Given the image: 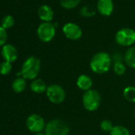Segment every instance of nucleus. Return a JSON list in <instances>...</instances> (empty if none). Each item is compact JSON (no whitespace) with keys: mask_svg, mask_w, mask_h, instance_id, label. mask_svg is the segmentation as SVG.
<instances>
[{"mask_svg":"<svg viewBox=\"0 0 135 135\" xmlns=\"http://www.w3.org/2000/svg\"><path fill=\"white\" fill-rule=\"evenodd\" d=\"M111 58L106 52H99L95 53L90 62L91 69L96 74H104L107 73L111 66Z\"/></svg>","mask_w":135,"mask_h":135,"instance_id":"nucleus-1","label":"nucleus"},{"mask_svg":"<svg viewBox=\"0 0 135 135\" xmlns=\"http://www.w3.org/2000/svg\"><path fill=\"white\" fill-rule=\"evenodd\" d=\"M41 71V60L34 56H29L22 66V77L26 80H35Z\"/></svg>","mask_w":135,"mask_h":135,"instance_id":"nucleus-2","label":"nucleus"},{"mask_svg":"<svg viewBox=\"0 0 135 135\" xmlns=\"http://www.w3.org/2000/svg\"><path fill=\"white\" fill-rule=\"evenodd\" d=\"M45 131V135H69L70 129L64 120L55 118L46 124Z\"/></svg>","mask_w":135,"mask_h":135,"instance_id":"nucleus-3","label":"nucleus"},{"mask_svg":"<svg viewBox=\"0 0 135 135\" xmlns=\"http://www.w3.org/2000/svg\"><path fill=\"white\" fill-rule=\"evenodd\" d=\"M84 107L88 111L96 110L101 104V95L94 89L84 91L82 98Z\"/></svg>","mask_w":135,"mask_h":135,"instance_id":"nucleus-4","label":"nucleus"},{"mask_svg":"<svg viewBox=\"0 0 135 135\" xmlns=\"http://www.w3.org/2000/svg\"><path fill=\"white\" fill-rule=\"evenodd\" d=\"M46 95L49 100L54 104L62 103L66 98V93L64 88L56 84H51L47 88Z\"/></svg>","mask_w":135,"mask_h":135,"instance_id":"nucleus-5","label":"nucleus"},{"mask_svg":"<svg viewBox=\"0 0 135 135\" xmlns=\"http://www.w3.org/2000/svg\"><path fill=\"white\" fill-rule=\"evenodd\" d=\"M116 42L122 46H130L135 42V31L130 28H122L115 34Z\"/></svg>","mask_w":135,"mask_h":135,"instance_id":"nucleus-6","label":"nucleus"},{"mask_svg":"<svg viewBox=\"0 0 135 135\" xmlns=\"http://www.w3.org/2000/svg\"><path fill=\"white\" fill-rule=\"evenodd\" d=\"M37 33L41 41L49 42L55 37L56 27L51 22H43L38 26Z\"/></svg>","mask_w":135,"mask_h":135,"instance_id":"nucleus-7","label":"nucleus"},{"mask_svg":"<svg viewBox=\"0 0 135 135\" xmlns=\"http://www.w3.org/2000/svg\"><path fill=\"white\" fill-rule=\"evenodd\" d=\"M45 126L44 118L37 114H32L26 119V126L32 133H41L45 128Z\"/></svg>","mask_w":135,"mask_h":135,"instance_id":"nucleus-8","label":"nucleus"},{"mask_svg":"<svg viewBox=\"0 0 135 135\" xmlns=\"http://www.w3.org/2000/svg\"><path fill=\"white\" fill-rule=\"evenodd\" d=\"M63 33L64 36L73 41L79 40L82 35L83 31L81 28L76 23L73 22H68L63 26Z\"/></svg>","mask_w":135,"mask_h":135,"instance_id":"nucleus-9","label":"nucleus"},{"mask_svg":"<svg viewBox=\"0 0 135 135\" xmlns=\"http://www.w3.org/2000/svg\"><path fill=\"white\" fill-rule=\"evenodd\" d=\"M1 53L4 61L13 63L18 59V50L13 45L6 44L3 45Z\"/></svg>","mask_w":135,"mask_h":135,"instance_id":"nucleus-10","label":"nucleus"},{"mask_svg":"<svg viewBox=\"0 0 135 135\" xmlns=\"http://www.w3.org/2000/svg\"><path fill=\"white\" fill-rule=\"evenodd\" d=\"M97 10L103 16H110L114 11V3L112 0H99L97 3Z\"/></svg>","mask_w":135,"mask_h":135,"instance_id":"nucleus-11","label":"nucleus"},{"mask_svg":"<svg viewBox=\"0 0 135 135\" xmlns=\"http://www.w3.org/2000/svg\"><path fill=\"white\" fill-rule=\"evenodd\" d=\"M38 16L44 22H50L53 18V11L48 5H42L37 11Z\"/></svg>","mask_w":135,"mask_h":135,"instance_id":"nucleus-12","label":"nucleus"},{"mask_svg":"<svg viewBox=\"0 0 135 135\" xmlns=\"http://www.w3.org/2000/svg\"><path fill=\"white\" fill-rule=\"evenodd\" d=\"M76 85L80 90H82L84 91H87L91 89L92 80L89 76L82 74L78 77V79L76 80Z\"/></svg>","mask_w":135,"mask_h":135,"instance_id":"nucleus-13","label":"nucleus"},{"mask_svg":"<svg viewBox=\"0 0 135 135\" xmlns=\"http://www.w3.org/2000/svg\"><path fill=\"white\" fill-rule=\"evenodd\" d=\"M46 83L41 79H35L30 84V89L32 91L37 94H41L43 92H46L47 90Z\"/></svg>","mask_w":135,"mask_h":135,"instance_id":"nucleus-14","label":"nucleus"},{"mask_svg":"<svg viewBox=\"0 0 135 135\" xmlns=\"http://www.w3.org/2000/svg\"><path fill=\"white\" fill-rule=\"evenodd\" d=\"M12 90L15 93H22L25 91L26 88V79L23 77H18L16 78L11 84Z\"/></svg>","mask_w":135,"mask_h":135,"instance_id":"nucleus-15","label":"nucleus"},{"mask_svg":"<svg viewBox=\"0 0 135 135\" xmlns=\"http://www.w3.org/2000/svg\"><path fill=\"white\" fill-rule=\"evenodd\" d=\"M124 60L126 65L131 69H135V46L130 47L126 52Z\"/></svg>","mask_w":135,"mask_h":135,"instance_id":"nucleus-16","label":"nucleus"},{"mask_svg":"<svg viewBox=\"0 0 135 135\" xmlns=\"http://www.w3.org/2000/svg\"><path fill=\"white\" fill-rule=\"evenodd\" d=\"M123 95L127 101L130 103H135V87H126L123 91Z\"/></svg>","mask_w":135,"mask_h":135,"instance_id":"nucleus-17","label":"nucleus"},{"mask_svg":"<svg viewBox=\"0 0 135 135\" xmlns=\"http://www.w3.org/2000/svg\"><path fill=\"white\" fill-rule=\"evenodd\" d=\"M95 8L92 6V5H86L84 7H83L80 10V14L83 17L85 18H91L93 16L95 15Z\"/></svg>","mask_w":135,"mask_h":135,"instance_id":"nucleus-18","label":"nucleus"},{"mask_svg":"<svg viewBox=\"0 0 135 135\" xmlns=\"http://www.w3.org/2000/svg\"><path fill=\"white\" fill-rule=\"evenodd\" d=\"M110 135H130L129 129L123 126H115L110 132Z\"/></svg>","mask_w":135,"mask_h":135,"instance_id":"nucleus-19","label":"nucleus"},{"mask_svg":"<svg viewBox=\"0 0 135 135\" xmlns=\"http://www.w3.org/2000/svg\"><path fill=\"white\" fill-rule=\"evenodd\" d=\"M81 0H60V6L65 9H74L80 3Z\"/></svg>","mask_w":135,"mask_h":135,"instance_id":"nucleus-20","label":"nucleus"},{"mask_svg":"<svg viewBox=\"0 0 135 135\" xmlns=\"http://www.w3.org/2000/svg\"><path fill=\"white\" fill-rule=\"evenodd\" d=\"M113 71L118 76H122L126 73V67L122 61H116L113 64Z\"/></svg>","mask_w":135,"mask_h":135,"instance_id":"nucleus-21","label":"nucleus"},{"mask_svg":"<svg viewBox=\"0 0 135 135\" xmlns=\"http://www.w3.org/2000/svg\"><path fill=\"white\" fill-rule=\"evenodd\" d=\"M12 70V65L11 63L7 61H3L0 64V74L3 76H7L11 73Z\"/></svg>","mask_w":135,"mask_h":135,"instance_id":"nucleus-22","label":"nucleus"},{"mask_svg":"<svg viewBox=\"0 0 135 135\" xmlns=\"http://www.w3.org/2000/svg\"><path fill=\"white\" fill-rule=\"evenodd\" d=\"M14 25H15V19L11 15H6L2 19L1 26L5 30L11 28Z\"/></svg>","mask_w":135,"mask_h":135,"instance_id":"nucleus-23","label":"nucleus"},{"mask_svg":"<svg viewBox=\"0 0 135 135\" xmlns=\"http://www.w3.org/2000/svg\"><path fill=\"white\" fill-rule=\"evenodd\" d=\"M113 127H114V126L112 124V122L110 120H108V119L103 120L100 123L101 129L105 131V132H110L111 129H113Z\"/></svg>","mask_w":135,"mask_h":135,"instance_id":"nucleus-24","label":"nucleus"},{"mask_svg":"<svg viewBox=\"0 0 135 135\" xmlns=\"http://www.w3.org/2000/svg\"><path fill=\"white\" fill-rule=\"evenodd\" d=\"M7 30L0 26V46H3L6 45V42L7 41Z\"/></svg>","mask_w":135,"mask_h":135,"instance_id":"nucleus-25","label":"nucleus"},{"mask_svg":"<svg viewBox=\"0 0 135 135\" xmlns=\"http://www.w3.org/2000/svg\"><path fill=\"white\" fill-rule=\"evenodd\" d=\"M35 135H45V134H44V133H36Z\"/></svg>","mask_w":135,"mask_h":135,"instance_id":"nucleus-26","label":"nucleus"},{"mask_svg":"<svg viewBox=\"0 0 135 135\" xmlns=\"http://www.w3.org/2000/svg\"><path fill=\"white\" fill-rule=\"evenodd\" d=\"M134 116H135V110H134Z\"/></svg>","mask_w":135,"mask_h":135,"instance_id":"nucleus-27","label":"nucleus"}]
</instances>
